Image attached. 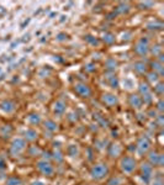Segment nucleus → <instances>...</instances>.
<instances>
[{
    "label": "nucleus",
    "mask_w": 164,
    "mask_h": 185,
    "mask_svg": "<svg viewBox=\"0 0 164 185\" xmlns=\"http://www.w3.org/2000/svg\"><path fill=\"white\" fill-rule=\"evenodd\" d=\"M20 184H21V180L16 176H11L6 181V185H20Z\"/></svg>",
    "instance_id": "obj_20"
},
{
    "label": "nucleus",
    "mask_w": 164,
    "mask_h": 185,
    "mask_svg": "<svg viewBox=\"0 0 164 185\" xmlns=\"http://www.w3.org/2000/svg\"><path fill=\"white\" fill-rule=\"evenodd\" d=\"M141 5H142V6H153V3H152V2H150V3H142Z\"/></svg>",
    "instance_id": "obj_35"
},
{
    "label": "nucleus",
    "mask_w": 164,
    "mask_h": 185,
    "mask_svg": "<svg viewBox=\"0 0 164 185\" xmlns=\"http://www.w3.org/2000/svg\"><path fill=\"white\" fill-rule=\"evenodd\" d=\"M104 41L107 42V43H112V42L115 41V37H114V35H111V33H105V35H104Z\"/></svg>",
    "instance_id": "obj_25"
},
{
    "label": "nucleus",
    "mask_w": 164,
    "mask_h": 185,
    "mask_svg": "<svg viewBox=\"0 0 164 185\" xmlns=\"http://www.w3.org/2000/svg\"><path fill=\"white\" fill-rule=\"evenodd\" d=\"M74 90H75L76 94L79 96H81V98H89L92 95V90L85 83H80V81L75 83L74 84Z\"/></svg>",
    "instance_id": "obj_5"
},
{
    "label": "nucleus",
    "mask_w": 164,
    "mask_h": 185,
    "mask_svg": "<svg viewBox=\"0 0 164 185\" xmlns=\"http://www.w3.org/2000/svg\"><path fill=\"white\" fill-rule=\"evenodd\" d=\"M43 126H45V128H46L47 131H49V132H56V131L58 130V125H57L54 121H52V120H46V121L43 122Z\"/></svg>",
    "instance_id": "obj_15"
},
{
    "label": "nucleus",
    "mask_w": 164,
    "mask_h": 185,
    "mask_svg": "<svg viewBox=\"0 0 164 185\" xmlns=\"http://www.w3.org/2000/svg\"><path fill=\"white\" fill-rule=\"evenodd\" d=\"M148 160H149V164H152V165H159V167H162L163 163H164V155L160 154V153H158V152H155V151H153V152L149 153Z\"/></svg>",
    "instance_id": "obj_7"
},
{
    "label": "nucleus",
    "mask_w": 164,
    "mask_h": 185,
    "mask_svg": "<svg viewBox=\"0 0 164 185\" xmlns=\"http://www.w3.org/2000/svg\"><path fill=\"white\" fill-rule=\"evenodd\" d=\"M153 185H163L162 179H155V180H154V183H153Z\"/></svg>",
    "instance_id": "obj_34"
},
{
    "label": "nucleus",
    "mask_w": 164,
    "mask_h": 185,
    "mask_svg": "<svg viewBox=\"0 0 164 185\" xmlns=\"http://www.w3.org/2000/svg\"><path fill=\"white\" fill-rule=\"evenodd\" d=\"M137 168V160L132 157H125L121 160V169L126 174H131L136 170Z\"/></svg>",
    "instance_id": "obj_2"
},
{
    "label": "nucleus",
    "mask_w": 164,
    "mask_h": 185,
    "mask_svg": "<svg viewBox=\"0 0 164 185\" xmlns=\"http://www.w3.org/2000/svg\"><path fill=\"white\" fill-rule=\"evenodd\" d=\"M0 110L3 112H6V114H11L15 110V104L10 100H4V101L0 103Z\"/></svg>",
    "instance_id": "obj_12"
},
{
    "label": "nucleus",
    "mask_w": 164,
    "mask_h": 185,
    "mask_svg": "<svg viewBox=\"0 0 164 185\" xmlns=\"http://www.w3.org/2000/svg\"><path fill=\"white\" fill-rule=\"evenodd\" d=\"M135 51L137 54L139 56H146L149 51V47H148V40L147 38H141L137 43H136V47H135Z\"/></svg>",
    "instance_id": "obj_6"
},
{
    "label": "nucleus",
    "mask_w": 164,
    "mask_h": 185,
    "mask_svg": "<svg viewBox=\"0 0 164 185\" xmlns=\"http://www.w3.org/2000/svg\"><path fill=\"white\" fill-rule=\"evenodd\" d=\"M31 185H43V183L42 181H33Z\"/></svg>",
    "instance_id": "obj_36"
},
{
    "label": "nucleus",
    "mask_w": 164,
    "mask_h": 185,
    "mask_svg": "<svg viewBox=\"0 0 164 185\" xmlns=\"http://www.w3.org/2000/svg\"><path fill=\"white\" fill-rule=\"evenodd\" d=\"M65 110H67V105H65V103L64 101H62V100H57L54 104H53V112L56 114V115H63L64 112H65Z\"/></svg>",
    "instance_id": "obj_11"
},
{
    "label": "nucleus",
    "mask_w": 164,
    "mask_h": 185,
    "mask_svg": "<svg viewBox=\"0 0 164 185\" xmlns=\"http://www.w3.org/2000/svg\"><path fill=\"white\" fill-rule=\"evenodd\" d=\"M153 65V69H155L159 74H163V68H162V63H158V62H153L152 63Z\"/></svg>",
    "instance_id": "obj_23"
},
{
    "label": "nucleus",
    "mask_w": 164,
    "mask_h": 185,
    "mask_svg": "<svg viewBox=\"0 0 164 185\" xmlns=\"http://www.w3.org/2000/svg\"><path fill=\"white\" fill-rule=\"evenodd\" d=\"M37 169H38L40 173H42V174L46 175V176H51V175H53V173H54L53 165H52L48 160H45V159L37 162Z\"/></svg>",
    "instance_id": "obj_3"
},
{
    "label": "nucleus",
    "mask_w": 164,
    "mask_h": 185,
    "mask_svg": "<svg viewBox=\"0 0 164 185\" xmlns=\"http://www.w3.org/2000/svg\"><path fill=\"white\" fill-rule=\"evenodd\" d=\"M157 110L160 111V112L164 110V103H163V100H159V101H158V104H157Z\"/></svg>",
    "instance_id": "obj_31"
},
{
    "label": "nucleus",
    "mask_w": 164,
    "mask_h": 185,
    "mask_svg": "<svg viewBox=\"0 0 164 185\" xmlns=\"http://www.w3.org/2000/svg\"><path fill=\"white\" fill-rule=\"evenodd\" d=\"M109 185H121V179L120 178H112L110 181H109Z\"/></svg>",
    "instance_id": "obj_28"
},
{
    "label": "nucleus",
    "mask_w": 164,
    "mask_h": 185,
    "mask_svg": "<svg viewBox=\"0 0 164 185\" xmlns=\"http://www.w3.org/2000/svg\"><path fill=\"white\" fill-rule=\"evenodd\" d=\"M106 65H107V68H109L110 70H114V69H116V65H117V63L115 62V59H107V62H106Z\"/></svg>",
    "instance_id": "obj_22"
},
{
    "label": "nucleus",
    "mask_w": 164,
    "mask_h": 185,
    "mask_svg": "<svg viewBox=\"0 0 164 185\" xmlns=\"http://www.w3.org/2000/svg\"><path fill=\"white\" fill-rule=\"evenodd\" d=\"M141 173H142V178L146 180V181H149L150 178H152V174H153V168L149 163H143L142 167H141Z\"/></svg>",
    "instance_id": "obj_8"
},
{
    "label": "nucleus",
    "mask_w": 164,
    "mask_h": 185,
    "mask_svg": "<svg viewBox=\"0 0 164 185\" xmlns=\"http://www.w3.org/2000/svg\"><path fill=\"white\" fill-rule=\"evenodd\" d=\"M27 121L31 124V125H38L41 122V116L38 114H31L29 117H27Z\"/></svg>",
    "instance_id": "obj_18"
},
{
    "label": "nucleus",
    "mask_w": 164,
    "mask_h": 185,
    "mask_svg": "<svg viewBox=\"0 0 164 185\" xmlns=\"http://www.w3.org/2000/svg\"><path fill=\"white\" fill-rule=\"evenodd\" d=\"M25 148H26V142L24 138L18 137L11 142V153L14 155H19L25 151Z\"/></svg>",
    "instance_id": "obj_4"
},
{
    "label": "nucleus",
    "mask_w": 164,
    "mask_h": 185,
    "mask_svg": "<svg viewBox=\"0 0 164 185\" xmlns=\"http://www.w3.org/2000/svg\"><path fill=\"white\" fill-rule=\"evenodd\" d=\"M40 153H41V151H40L38 148H36L35 146L31 147V151H30V154H31V155H37V154H40Z\"/></svg>",
    "instance_id": "obj_30"
},
{
    "label": "nucleus",
    "mask_w": 164,
    "mask_h": 185,
    "mask_svg": "<svg viewBox=\"0 0 164 185\" xmlns=\"http://www.w3.org/2000/svg\"><path fill=\"white\" fill-rule=\"evenodd\" d=\"M133 68H135V70H136L137 73H139V74H143V73L147 72V65H146L143 62H137V63H135Z\"/></svg>",
    "instance_id": "obj_16"
},
{
    "label": "nucleus",
    "mask_w": 164,
    "mask_h": 185,
    "mask_svg": "<svg viewBox=\"0 0 164 185\" xmlns=\"http://www.w3.org/2000/svg\"><path fill=\"white\" fill-rule=\"evenodd\" d=\"M154 90H155V92H157L158 95H162V94H163V90H164L163 84H162V83H158V84L154 86Z\"/></svg>",
    "instance_id": "obj_24"
},
{
    "label": "nucleus",
    "mask_w": 164,
    "mask_h": 185,
    "mask_svg": "<svg viewBox=\"0 0 164 185\" xmlns=\"http://www.w3.org/2000/svg\"><path fill=\"white\" fill-rule=\"evenodd\" d=\"M101 100H103V103H104L105 105H107V106H115V105L119 104L117 96H116L115 94H109V92H107V94H104V95H103Z\"/></svg>",
    "instance_id": "obj_9"
},
{
    "label": "nucleus",
    "mask_w": 164,
    "mask_h": 185,
    "mask_svg": "<svg viewBox=\"0 0 164 185\" xmlns=\"http://www.w3.org/2000/svg\"><path fill=\"white\" fill-rule=\"evenodd\" d=\"M150 147V142L147 137H141L137 142V149L139 153H146Z\"/></svg>",
    "instance_id": "obj_10"
},
{
    "label": "nucleus",
    "mask_w": 164,
    "mask_h": 185,
    "mask_svg": "<svg viewBox=\"0 0 164 185\" xmlns=\"http://www.w3.org/2000/svg\"><path fill=\"white\" fill-rule=\"evenodd\" d=\"M139 92H141V95H142V96H143V95L149 94V92H150V89H149L148 84L141 83V84H139Z\"/></svg>",
    "instance_id": "obj_19"
},
{
    "label": "nucleus",
    "mask_w": 164,
    "mask_h": 185,
    "mask_svg": "<svg viewBox=\"0 0 164 185\" xmlns=\"http://www.w3.org/2000/svg\"><path fill=\"white\" fill-rule=\"evenodd\" d=\"M109 174V168L106 164L104 163H99V164H95L92 169H90V176L95 180H100V179H104L106 175Z\"/></svg>",
    "instance_id": "obj_1"
},
{
    "label": "nucleus",
    "mask_w": 164,
    "mask_h": 185,
    "mask_svg": "<svg viewBox=\"0 0 164 185\" xmlns=\"http://www.w3.org/2000/svg\"><path fill=\"white\" fill-rule=\"evenodd\" d=\"M121 154V147L117 144V143H112L110 147H109V155L115 158V157H119Z\"/></svg>",
    "instance_id": "obj_14"
},
{
    "label": "nucleus",
    "mask_w": 164,
    "mask_h": 185,
    "mask_svg": "<svg viewBox=\"0 0 164 185\" xmlns=\"http://www.w3.org/2000/svg\"><path fill=\"white\" fill-rule=\"evenodd\" d=\"M68 154H69L70 157H76V154H78V147L74 146V144L69 146V147H68Z\"/></svg>",
    "instance_id": "obj_21"
},
{
    "label": "nucleus",
    "mask_w": 164,
    "mask_h": 185,
    "mask_svg": "<svg viewBox=\"0 0 164 185\" xmlns=\"http://www.w3.org/2000/svg\"><path fill=\"white\" fill-rule=\"evenodd\" d=\"M110 79V84H111V88H117V80L115 77H109Z\"/></svg>",
    "instance_id": "obj_29"
},
{
    "label": "nucleus",
    "mask_w": 164,
    "mask_h": 185,
    "mask_svg": "<svg viewBox=\"0 0 164 185\" xmlns=\"http://www.w3.org/2000/svg\"><path fill=\"white\" fill-rule=\"evenodd\" d=\"M53 158H54V159H56L57 162H59V163H61V162L63 160V157H62V153H61L59 151H56V152L53 153Z\"/></svg>",
    "instance_id": "obj_26"
},
{
    "label": "nucleus",
    "mask_w": 164,
    "mask_h": 185,
    "mask_svg": "<svg viewBox=\"0 0 164 185\" xmlns=\"http://www.w3.org/2000/svg\"><path fill=\"white\" fill-rule=\"evenodd\" d=\"M148 80H149V81H152V83H155V81L158 80V75H157V73H149V74H148Z\"/></svg>",
    "instance_id": "obj_27"
},
{
    "label": "nucleus",
    "mask_w": 164,
    "mask_h": 185,
    "mask_svg": "<svg viewBox=\"0 0 164 185\" xmlns=\"http://www.w3.org/2000/svg\"><path fill=\"white\" fill-rule=\"evenodd\" d=\"M25 138L27 141H35L37 138V132L32 128H29V130L25 131Z\"/></svg>",
    "instance_id": "obj_17"
},
{
    "label": "nucleus",
    "mask_w": 164,
    "mask_h": 185,
    "mask_svg": "<svg viewBox=\"0 0 164 185\" xmlns=\"http://www.w3.org/2000/svg\"><path fill=\"white\" fill-rule=\"evenodd\" d=\"M155 117H157L158 126H163V115H159V116H155Z\"/></svg>",
    "instance_id": "obj_33"
},
{
    "label": "nucleus",
    "mask_w": 164,
    "mask_h": 185,
    "mask_svg": "<svg viewBox=\"0 0 164 185\" xmlns=\"http://www.w3.org/2000/svg\"><path fill=\"white\" fill-rule=\"evenodd\" d=\"M6 168V162L3 157H0V169H5Z\"/></svg>",
    "instance_id": "obj_32"
},
{
    "label": "nucleus",
    "mask_w": 164,
    "mask_h": 185,
    "mask_svg": "<svg viewBox=\"0 0 164 185\" xmlns=\"http://www.w3.org/2000/svg\"><path fill=\"white\" fill-rule=\"evenodd\" d=\"M128 101H130V105L133 108V109H139L141 106H142V98L139 96V95H137V94H132L131 96H130V99H128Z\"/></svg>",
    "instance_id": "obj_13"
}]
</instances>
